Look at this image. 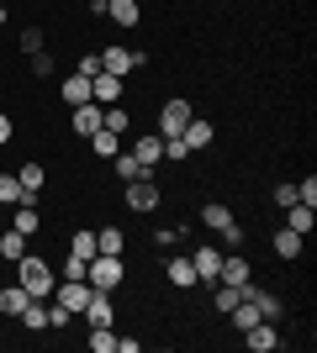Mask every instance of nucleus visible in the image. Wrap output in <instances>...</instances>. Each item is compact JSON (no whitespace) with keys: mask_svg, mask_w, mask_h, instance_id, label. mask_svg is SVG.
I'll list each match as a JSON object with an SVG mask.
<instances>
[{"mask_svg":"<svg viewBox=\"0 0 317 353\" xmlns=\"http://www.w3.org/2000/svg\"><path fill=\"white\" fill-rule=\"evenodd\" d=\"M16 274H21L16 285H21L32 301L53 295V264H48V259H37V253H21V259H16Z\"/></svg>","mask_w":317,"mask_h":353,"instance_id":"f257e3e1","label":"nucleus"},{"mask_svg":"<svg viewBox=\"0 0 317 353\" xmlns=\"http://www.w3.org/2000/svg\"><path fill=\"white\" fill-rule=\"evenodd\" d=\"M122 274H127V269H122V253H95L90 264H85V280H90L95 290H117Z\"/></svg>","mask_w":317,"mask_h":353,"instance_id":"f03ea898","label":"nucleus"},{"mask_svg":"<svg viewBox=\"0 0 317 353\" xmlns=\"http://www.w3.org/2000/svg\"><path fill=\"white\" fill-rule=\"evenodd\" d=\"M101 69H106V74H122V79H127L133 69H143V53H133V48H117V43H106V48H101Z\"/></svg>","mask_w":317,"mask_h":353,"instance_id":"7ed1b4c3","label":"nucleus"},{"mask_svg":"<svg viewBox=\"0 0 317 353\" xmlns=\"http://www.w3.org/2000/svg\"><path fill=\"white\" fill-rule=\"evenodd\" d=\"M53 295H59V306L69 311V316H79V311H85V301L95 295V285H90V280H59V290H53Z\"/></svg>","mask_w":317,"mask_h":353,"instance_id":"20e7f679","label":"nucleus"},{"mask_svg":"<svg viewBox=\"0 0 317 353\" xmlns=\"http://www.w3.org/2000/svg\"><path fill=\"white\" fill-rule=\"evenodd\" d=\"M127 211H159V185L153 179H127Z\"/></svg>","mask_w":317,"mask_h":353,"instance_id":"39448f33","label":"nucleus"},{"mask_svg":"<svg viewBox=\"0 0 317 353\" xmlns=\"http://www.w3.org/2000/svg\"><path fill=\"white\" fill-rule=\"evenodd\" d=\"M101 117H106V105H95V101H85V105H69V121H75V132H79V137L101 132Z\"/></svg>","mask_w":317,"mask_h":353,"instance_id":"423d86ee","label":"nucleus"},{"mask_svg":"<svg viewBox=\"0 0 317 353\" xmlns=\"http://www.w3.org/2000/svg\"><path fill=\"white\" fill-rule=\"evenodd\" d=\"M185 121H191V105H185V101H169L164 111H159V137H180Z\"/></svg>","mask_w":317,"mask_h":353,"instance_id":"0eeeda50","label":"nucleus"},{"mask_svg":"<svg viewBox=\"0 0 317 353\" xmlns=\"http://www.w3.org/2000/svg\"><path fill=\"white\" fill-rule=\"evenodd\" d=\"M90 101L95 105H117L122 101V74H95V79H90Z\"/></svg>","mask_w":317,"mask_h":353,"instance_id":"6e6552de","label":"nucleus"},{"mask_svg":"<svg viewBox=\"0 0 317 353\" xmlns=\"http://www.w3.org/2000/svg\"><path fill=\"white\" fill-rule=\"evenodd\" d=\"M217 280H222V285H243V280H254V269H249V259H243V253H222Z\"/></svg>","mask_w":317,"mask_h":353,"instance_id":"1a4fd4ad","label":"nucleus"},{"mask_svg":"<svg viewBox=\"0 0 317 353\" xmlns=\"http://www.w3.org/2000/svg\"><path fill=\"white\" fill-rule=\"evenodd\" d=\"M133 159L153 174V163L164 159V137H159V132H143V137H137V148H133Z\"/></svg>","mask_w":317,"mask_h":353,"instance_id":"9d476101","label":"nucleus"},{"mask_svg":"<svg viewBox=\"0 0 317 353\" xmlns=\"http://www.w3.org/2000/svg\"><path fill=\"white\" fill-rule=\"evenodd\" d=\"M79 316H85V322H90V327H111V322H117V311H111V301H106V290H95L90 301H85V311H79Z\"/></svg>","mask_w":317,"mask_h":353,"instance_id":"9b49d317","label":"nucleus"},{"mask_svg":"<svg viewBox=\"0 0 317 353\" xmlns=\"http://www.w3.org/2000/svg\"><path fill=\"white\" fill-rule=\"evenodd\" d=\"M164 274H169V285H175V290H191V285H196V264H191V253L169 259V264H164Z\"/></svg>","mask_w":317,"mask_h":353,"instance_id":"f8f14e48","label":"nucleus"},{"mask_svg":"<svg viewBox=\"0 0 317 353\" xmlns=\"http://www.w3.org/2000/svg\"><path fill=\"white\" fill-rule=\"evenodd\" d=\"M191 264H196V280H217V269H222V253H217V248H196V253H191Z\"/></svg>","mask_w":317,"mask_h":353,"instance_id":"ddd939ff","label":"nucleus"},{"mask_svg":"<svg viewBox=\"0 0 317 353\" xmlns=\"http://www.w3.org/2000/svg\"><path fill=\"white\" fill-rule=\"evenodd\" d=\"M243 343H249L254 353H270V348H280V338H275V327H270V322H254L249 332H243Z\"/></svg>","mask_w":317,"mask_h":353,"instance_id":"4468645a","label":"nucleus"},{"mask_svg":"<svg viewBox=\"0 0 317 353\" xmlns=\"http://www.w3.org/2000/svg\"><path fill=\"white\" fill-rule=\"evenodd\" d=\"M59 95H64V105H85L90 101V79H85V74H69Z\"/></svg>","mask_w":317,"mask_h":353,"instance_id":"2eb2a0df","label":"nucleus"},{"mask_svg":"<svg viewBox=\"0 0 317 353\" xmlns=\"http://www.w3.org/2000/svg\"><path fill=\"white\" fill-rule=\"evenodd\" d=\"M106 16H111V21H117V27H137V0H106Z\"/></svg>","mask_w":317,"mask_h":353,"instance_id":"dca6fc26","label":"nucleus"},{"mask_svg":"<svg viewBox=\"0 0 317 353\" xmlns=\"http://www.w3.org/2000/svg\"><path fill=\"white\" fill-rule=\"evenodd\" d=\"M312 221H317V206H302V201H296V206H286V227L291 232H312Z\"/></svg>","mask_w":317,"mask_h":353,"instance_id":"f3484780","label":"nucleus"},{"mask_svg":"<svg viewBox=\"0 0 317 353\" xmlns=\"http://www.w3.org/2000/svg\"><path fill=\"white\" fill-rule=\"evenodd\" d=\"M238 301H243V290H238V285H222V280H211V306L222 311V316H227L233 306H238Z\"/></svg>","mask_w":317,"mask_h":353,"instance_id":"a211bd4d","label":"nucleus"},{"mask_svg":"<svg viewBox=\"0 0 317 353\" xmlns=\"http://www.w3.org/2000/svg\"><path fill=\"white\" fill-rule=\"evenodd\" d=\"M180 143L191 148V153H201V148L211 143V127H206V121H196V117H191V121H185V132H180Z\"/></svg>","mask_w":317,"mask_h":353,"instance_id":"6ab92c4d","label":"nucleus"},{"mask_svg":"<svg viewBox=\"0 0 317 353\" xmlns=\"http://www.w3.org/2000/svg\"><path fill=\"white\" fill-rule=\"evenodd\" d=\"M27 301H32V295L21 290V285H6V290H0V311H6V316H21Z\"/></svg>","mask_w":317,"mask_h":353,"instance_id":"aec40b11","label":"nucleus"},{"mask_svg":"<svg viewBox=\"0 0 317 353\" xmlns=\"http://www.w3.org/2000/svg\"><path fill=\"white\" fill-rule=\"evenodd\" d=\"M270 243H275V253H280V259H296V253H302V243H307V237H302V232H291V227H280V232H275Z\"/></svg>","mask_w":317,"mask_h":353,"instance_id":"412c9836","label":"nucleus"},{"mask_svg":"<svg viewBox=\"0 0 317 353\" xmlns=\"http://www.w3.org/2000/svg\"><path fill=\"white\" fill-rule=\"evenodd\" d=\"M16 322L27 327V332H48V306H43V301H27V311H21Z\"/></svg>","mask_w":317,"mask_h":353,"instance_id":"4be33fe9","label":"nucleus"},{"mask_svg":"<svg viewBox=\"0 0 317 353\" xmlns=\"http://www.w3.org/2000/svg\"><path fill=\"white\" fill-rule=\"evenodd\" d=\"M90 143H95V159H117L122 153V132H106V127L90 132Z\"/></svg>","mask_w":317,"mask_h":353,"instance_id":"5701e85b","label":"nucleus"},{"mask_svg":"<svg viewBox=\"0 0 317 353\" xmlns=\"http://www.w3.org/2000/svg\"><path fill=\"white\" fill-rule=\"evenodd\" d=\"M227 316H233V327H238V332H249V327H254V322H265V316H259V306H254V301H238V306L227 311Z\"/></svg>","mask_w":317,"mask_h":353,"instance_id":"b1692460","label":"nucleus"},{"mask_svg":"<svg viewBox=\"0 0 317 353\" xmlns=\"http://www.w3.org/2000/svg\"><path fill=\"white\" fill-rule=\"evenodd\" d=\"M11 227H16V232H21V237H32V232H37V227H43V216H37V206H16Z\"/></svg>","mask_w":317,"mask_h":353,"instance_id":"393cba45","label":"nucleus"},{"mask_svg":"<svg viewBox=\"0 0 317 353\" xmlns=\"http://www.w3.org/2000/svg\"><path fill=\"white\" fill-rule=\"evenodd\" d=\"M21 253H27V237L16 232V227H11V232H0V259H11V264H16Z\"/></svg>","mask_w":317,"mask_h":353,"instance_id":"a878e982","label":"nucleus"},{"mask_svg":"<svg viewBox=\"0 0 317 353\" xmlns=\"http://www.w3.org/2000/svg\"><path fill=\"white\" fill-rule=\"evenodd\" d=\"M21 195H27V190H21V179L0 174V206H21Z\"/></svg>","mask_w":317,"mask_h":353,"instance_id":"bb28decb","label":"nucleus"},{"mask_svg":"<svg viewBox=\"0 0 317 353\" xmlns=\"http://www.w3.org/2000/svg\"><path fill=\"white\" fill-rule=\"evenodd\" d=\"M201 221H206L211 232H227V227H233V211H227V206H206V211H201Z\"/></svg>","mask_w":317,"mask_h":353,"instance_id":"cd10ccee","label":"nucleus"},{"mask_svg":"<svg viewBox=\"0 0 317 353\" xmlns=\"http://www.w3.org/2000/svg\"><path fill=\"white\" fill-rule=\"evenodd\" d=\"M69 253H75V259H95V232H90V227H79V232H75Z\"/></svg>","mask_w":317,"mask_h":353,"instance_id":"c85d7f7f","label":"nucleus"},{"mask_svg":"<svg viewBox=\"0 0 317 353\" xmlns=\"http://www.w3.org/2000/svg\"><path fill=\"white\" fill-rule=\"evenodd\" d=\"M122 227H101V237H95V253H122Z\"/></svg>","mask_w":317,"mask_h":353,"instance_id":"c756f323","label":"nucleus"},{"mask_svg":"<svg viewBox=\"0 0 317 353\" xmlns=\"http://www.w3.org/2000/svg\"><path fill=\"white\" fill-rule=\"evenodd\" d=\"M117 174H122V179H148V169H143L133 153H117Z\"/></svg>","mask_w":317,"mask_h":353,"instance_id":"7c9ffc66","label":"nucleus"},{"mask_svg":"<svg viewBox=\"0 0 317 353\" xmlns=\"http://www.w3.org/2000/svg\"><path fill=\"white\" fill-rule=\"evenodd\" d=\"M90 348L95 353H117V332H111V327H90Z\"/></svg>","mask_w":317,"mask_h":353,"instance_id":"2f4dec72","label":"nucleus"},{"mask_svg":"<svg viewBox=\"0 0 317 353\" xmlns=\"http://www.w3.org/2000/svg\"><path fill=\"white\" fill-rule=\"evenodd\" d=\"M101 127H106V132H127V127H133V121H127V111H122V105H106V117H101Z\"/></svg>","mask_w":317,"mask_h":353,"instance_id":"473e14b6","label":"nucleus"},{"mask_svg":"<svg viewBox=\"0 0 317 353\" xmlns=\"http://www.w3.org/2000/svg\"><path fill=\"white\" fill-rule=\"evenodd\" d=\"M164 159L169 163H185V159H191V148H185L180 137H164Z\"/></svg>","mask_w":317,"mask_h":353,"instance_id":"72a5a7b5","label":"nucleus"},{"mask_svg":"<svg viewBox=\"0 0 317 353\" xmlns=\"http://www.w3.org/2000/svg\"><path fill=\"white\" fill-rule=\"evenodd\" d=\"M296 201H302V206H317V174H307L302 185H296Z\"/></svg>","mask_w":317,"mask_h":353,"instance_id":"f704fd0d","label":"nucleus"},{"mask_svg":"<svg viewBox=\"0 0 317 353\" xmlns=\"http://www.w3.org/2000/svg\"><path fill=\"white\" fill-rule=\"evenodd\" d=\"M85 264H90V259H75V253H69V259H64V280H85Z\"/></svg>","mask_w":317,"mask_h":353,"instance_id":"c9c22d12","label":"nucleus"},{"mask_svg":"<svg viewBox=\"0 0 317 353\" xmlns=\"http://www.w3.org/2000/svg\"><path fill=\"white\" fill-rule=\"evenodd\" d=\"M21 53H43V32H37V27L21 32Z\"/></svg>","mask_w":317,"mask_h":353,"instance_id":"e433bc0d","label":"nucleus"},{"mask_svg":"<svg viewBox=\"0 0 317 353\" xmlns=\"http://www.w3.org/2000/svg\"><path fill=\"white\" fill-rule=\"evenodd\" d=\"M75 74H85V79H95V74H101V59H95V53H85V59H79V69Z\"/></svg>","mask_w":317,"mask_h":353,"instance_id":"4c0bfd02","label":"nucleus"},{"mask_svg":"<svg viewBox=\"0 0 317 353\" xmlns=\"http://www.w3.org/2000/svg\"><path fill=\"white\" fill-rule=\"evenodd\" d=\"M275 206H296V185H275Z\"/></svg>","mask_w":317,"mask_h":353,"instance_id":"58836bf2","label":"nucleus"},{"mask_svg":"<svg viewBox=\"0 0 317 353\" xmlns=\"http://www.w3.org/2000/svg\"><path fill=\"white\" fill-rule=\"evenodd\" d=\"M32 74H53V59H48V53H32Z\"/></svg>","mask_w":317,"mask_h":353,"instance_id":"ea45409f","label":"nucleus"},{"mask_svg":"<svg viewBox=\"0 0 317 353\" xmlns=\"http://www.w3.org/2000/svg\"><path fill=\"white\" fill-rule=\"evenodd\" d=\"M0 143H11V117L0 111Z\"/></svg>","mask_w":317,"mask_h":353,"instance_id":"a19ab883","label":"nucleus"}]
</instances>
